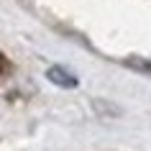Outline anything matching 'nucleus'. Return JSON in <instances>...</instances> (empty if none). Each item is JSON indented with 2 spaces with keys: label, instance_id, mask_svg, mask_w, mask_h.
Here are the masks:
<instances>
[{
  "label": "nucleus",
  "instance_id": "f257e3e1",
  "mask_svg": "<svg viewBox=\"0 0 151 151\" xmlns=\"http://www.w3.org/2000/svg\"><path fill=\"white\" fill-rule=\"evenodd\" d=\"M46 80L49 82H54L56 87H77V77L72 74V72L62 69V67H49L46 69Z\"/></svg>",
  "mask_w": 151,
  "mask_h": 151
},
{
  "label": "nucleus",
  "instance_id": "f03ea898",
  "mask_svg": "<svg viewBox=\"0 0 151 151\" xmlns=\"http://www.w3.org/2000/svg\"><path fill=\"white\" fill-rule=\"evenodd\" d=\"M92 108H95V113L103 115V118H118V115H123V110H120L118 105L105 103V100H92Z\"/></svg>",
  "mask_w": 151,
  "mask_h": 151
},
{
  "label": "nucleus",
  "instance_id": "7ed1b4c3",
  "mask_svg": "<svg viewBox=\"0 0 151 151\" xmlns=\"http://www.w3.org/2000/svg\"><path fill=\"white\" fill-rule=\"evenodd\" d=\"M128 67H133V69H141V72H151V64H146V62H138V56H131L128 59Z\"/></svg>",
  "mask_w": 151,
  "mask_h": 151
}]
</instances>
